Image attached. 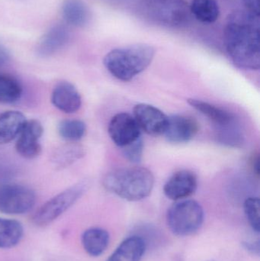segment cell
Wrapping results in <instances>:
<instances>
[{"mask_svg": "<svg viewBox=\"0 0 260 261\" xmlns=\"http://www.w3.org/2000/svg\"><path fill=\"white\" fill-rule=\"evenodd\" d=\"M70 38L67 26L56 24L47 31L40 40L37 54L41 58H48L64 48Z\"/></svg>", "mask_w": 260, "mask_h": 261, "instance_id": "14", "label": "cell"}, {"mask_svg": "<svg viewBox=\"0 0 260 261\" xmlns=\"http://www.w3.org/2000/svg\"><path fill=\"white\" fill-rule=\"evenodd\" d=\"M189 105L210 119L218 127V130L235 125V117L227 110L212 105L209 102L195 99H188Z\"/></svg>", "mask_w": 260, "mask_h": 261, "instance_id": "15", "label": "cell"}, {"mask_svg": "<svg viewBox=\"0 0 260 261\" xmlns=\"http://www.w3.org/2000/svg\"><path fill=\"white\" fill-rule=\"evenodd\" d=\"M103 184L110 193L125 200L137 202L150 196L154 188V176L145 167H127L107 174Z\"/></svg>", "mask_w": 260, "mask_h": 261, "instance_id": "3", "label": "cell"}, {"mask_svg": "<svg viewBox=\"0 0 260 261\" xmlns=\"http://www.w3.org/2000/svg\"><path fill=\"white\" fill-rule=\"evenodd\" d=\"M198 132V124L193 118L175 115L168 117V124L163 135L169 142L183 144L190 141Z\"/></svg>", "mask_w": 260, "mask_h": 261, "instance_id": "12", "label": "cell"}, {"mask_svg": "<svg viewBox=\"0 0 260 261\" xmlns=\"http://www.w3.org/2000/svg\"><path fill=\"white\" fill-rule=\"evenodd\" d=\"M24 234L21 222L0 218V249H9L19 244Z\"/></svg>", "mask_w": 260, "mask_h": 261, "instance_id": "20", "label": "cell"}, {"mask_svg": "<svg viewBox=\"0 0 260 261\" xmlns=\"http://www.w3.org/2000/svg\"><path fill=\"white\" fill-rule=\"evenodd\" d=\"M108 134L113 142L122 148L141 137L134 116L126 113H119L111 118Z\"/></svg>", "mask_w": 260, "mask_h": 261, "instance_id": "9", "label": "cell"}, {"mask_svg": "<svg viewBox=\"0 0 260 261\" xmlns=\"http://www.w3.org/2000/svg\"><path fill=\"white\" fill-rule=\"evenodd\" d=\"M211 261H213V260H211Z\"/></svg>", "mask_w": 260, "mask_h": 261, "instance_id": "30", "label": "cell"}, {"mask_svg": "<svg viewBox=\"0 0 260 261\" xmlns=\"http://www.w3.org/2000/svg\"><path fill=\"white\" fill-rule=\"evenodd\" d=\"M245 10L259 16V0H243Z\"/></svg>", "mask_w": 260, "mask_h": 261, "instance_id": "27", "label": "cell"}, {"mask_svg": "<svg viewBox=\"0 0 260 261\" xmlns=\"http://www.w3.org/2000/svg\"><path fill=\"white\" fill-rule=\"evenodd\" d=\"M10 60V54L6 47L0 44V67L6 65Z\"/></svg>", "mask_w": 260, "mask_h": 261, "instance_id": "28", "label": "cell"}, {"mask_svg": "<svg viewBox=\"0 0 260 261\" xmlns=\"http://www.w3.org/2000/svg\"><path fill=\"white\" fill-rule=\"evenodd\" d=\"M189 11L198 21L212 24L220 17V7L217 0H192Z\"/></svg>", "mask_w": 260, "mask_h": 261, "instance_id": "21", "label": "cell"}, {"mask_svg": "<svg viewBox=\"0 0 260 261\" xmlns=\"http://www.w3.org/2000/svg\"><path fill=\"white\" fill-rule=\"evenodd\" d=\"M83 150L76 144L63 146L55 151L52 158V162L56 167L65 168L83 156Z\"/></svg>", "mask_w": 260, "mask_h": 261, "instance_id": "24", "label": "cell"}, {"mask_svg": "<svg viewBox=\"0 0 260 261\" xmlns=\"http://www.w3.org/2000/svg\"><path fill=\"white\" fill-rule=\"evenodd\" d=\"M61 11L64 21L69 25L82 28L90 21V10L82 0H64Z\"/></svg>", "mask_w": 260, "mask_h": 261, "instance_id": "19", "label": "cell"}, {"mask_svg": "<svg viewBox=\"0 0 260 261\" xmlns=\"http://www.w3.org/2000/svg\"><path fill=\"white\" fill-rule=\"evenodd\" d=\"M138 11L150 22L175 28L187 21L189 8L185 0H140Z\"/></svg>", "mask_w": 260, "mask_h": 261, "instance_id": "4", "label": "cell"}, {"mask_svg": "<svg viewBox=\"0 0 260 261\" xmlns=\"http://www.w3.org/2000/svg\"><path fill=\"white\" fill-rule=\"evenodd\" d=\"M122 151L124 156L131 162L134 164L140 162L143 152V143L141 137L134 142L122 147Z\"/></svg>", "mask_w": 260, "mask_h": 261, "instance_id": "26", "label": "cell"}, {"mask_svg": "<svg viewBox=\"0 0 260 261\" xmlns=\"http://www.w3.org/2000/svg\"><path fill=\"white\" fill-rule=\"evenodd\" d=\"M86 189L85 182H79L53 196L34 215V224L38 227L50 225L71 208L82 197Z\"/></svg>", "mask_w": 260, "mask_h": 261, "instance_id": "6", "label": "cell"}, {"mask_svg": "<svg viewBox=\"0 0 260 261\" xmlns=\"http://www.w3.org/2000/svg\"><path fill=\"white\" fill-rule=\"evenodd\" d=\"M146 250L145 240L139 236L125 239L106 261H140Z\"/></svg>", "mask_w": 260, "mask_h": 261, "instance_id": "16", "label": "cell"}, {"mask_svg": "<svg viewBox=\"0 0 260 261\" xmlns=\"http://www.w3.org/2000/svg\"><path fill=\"white\" fill-rule=\"evenodd\" d=\"M155 49L147 44H135L118 47L104 58V65L119 81H130L145 71L152 63Z\"/></svg>", "mask_w": 260, "mask_h": 261, "instance_id": "2", "label": "cell"}, {"mask_svg": "<svg viewBox=\"0 0 260 261\" xmlns=\"http://www.w3.org/2000/svg\"><path fill=\"white\" fill-rule=\"evenodd\" d=\"M35 192L18 184L0 185V212L8 215H22L28 213L35 206Z\"/></svg>", "mask_w": 260, "mask_h": 261, "instance_id": "7", "label": "cell"}, {"mask_svg": "<svg viewBox=\"0 0 260 261\" xmlns=\"http://www.w3.org/2000/svg\"><path fill=\"white\" fill-rule=\"evenodd\" d=\"M203 206L192 199H183L172 204L167 211L166 222L170 231L176 236H192L201 228L204 222Z\"/></svg>", "mask_w": 260, "mask_h": 261, "instance_id": "5", "label": "cell"}, {"mask_svg": "<svg viewBox=\"0 0 260 261\" xmlns=\"http://www.w3.org/2000/svg\"><path fill=\"white\" fill-rule=\"evenodd\" d=\"M198 179L196 175L189 170L176 172L169 178L164 187L165 196L171 200H183L196 191Z\"/></svg>", "mask_w": 260, "mask_h": 261, "instance_id": "11", "label": "cell"}, {"mask_svg": "<svg viewBox=\"0 0 260 261\" xmlns=\"http://www.w3.org/2000/svg\"><path fill=\"white\" fill-rule=\"evenodd\" d=\"M109 234L102 228H90L85 230L81 238L82 247L85 252L93 257L102 255L109 244Z\"/></svg>", "mask_w": 260, "mask_h": 261, "instance_id": "17", "label": "cell"}, {"mask_svg": "<svg viewBox=\"0 0 260 261\" xmlns=\"http://www.w3.org/2000/svg\"><path fill=\"white\" fill-rule=\"evenodd\" d=\"M44 133L42 124L37 120L26 121L22 130L17 137L15 150L18 154L25 159H34L41 152L40 141Z\"/></svg>", "mask_w": 260, "mask_h": 261, "instance_id": "8", "label": "cell"}, {"mask_svg": "<svg viewBox=\"0 0 260 261\" xmlns=\"http://www.w3.org/2000/svg\"><path fill=\"white\" fill-rule=\"evenodd\" d=\"M244 246H245L246 249L247 251H250L254 254H257L259 255V242H246L244 243Z\"/></svg>", "mask_w": 260, "mask_h": 261, "instance_id": "29", "label": "cell"}, {"mask_svg": "<svg viewBox=\"0 0 260 261\" xmlns=\"http://www.w3.org/2000/svg\"><path fill=\"white\" fill-rule=\"evenodd\" d=\"M133 116L140 129L153 136L163 135L167 127L168 116L150 104L136 105Z\"/></svg>", "mask_w": 260, "mask_h": 261, "instance_id": "10", "label": "cell"}, {"mask_svg": "<svg viewBox=\"0 0 260 261\" xmlns=\"http://www.w3.org/2000/svg\"><path fill=\"white\" fill-rule=\"evenodd\" d=\"M26 119L18 111H7L0 115V144L13 141L22 130Z\"/></svg>", "mask_w": 260, "mask_h": 261, "instance_id": "18", "label": "cell"}, {"mask_svg": "<svg viewBox=\"0 0 260 261\" xmlns=\"http://www.w3.org/2000/svg\"><path fill=\"white\" fill-rule=\"evenodd\" d=\"M22 87L19 81L6 73H0V102L14 103L21 99Z\"/></svg>", "mask_w": 260, "mask_h": 261, "instance_id": "22", "label": "cell"}, {"mask_svg": "<svg viewBox=\"0 0 260 261\" xmlns=\"http://www.w3.org/2000/svg\"><path fill=\"white\" fill-rule=\"evenodd\" d=\"M51 102L60 111L67 114L77 112L82 106V98L77 89L69 82L63 81L52 91Z\"/></svg>", "mask_w": 260, "mask_h": 261, "instance_id": "13", "label": "cell"}, {"mask_svg": "<svg viewBox=\"0 0 260 261\" xmlns=\"http://www.w3.org/2000/svg\"><path fill=\"white\" fill-rule=\"evenodd\" d=\"M259 15L238 10L227 17L224 31L226 50L235 65L244 70L260 67Z\"/></svg>", "mask_w": 260, "mask_h": 261, "instance_id": "1", "label": "cell"}, {"mask_svg": "<svg viewBox=\"0 0 260 261\" xmlns=\"http://www.w3.org/2000/svg\"><path fill=\"white\" fill-rule=\"evenodd\" d=\"M244 213L253 231H260V202L258 197H250L244 203Z\"/></svg>", "mask_w": 260, "mask_h": 261, "instance_id": "25", "label": "cell"}, {"mask_svg": "<svg viewBox=\"0 0 260 261\" xmlns=\"http://www.w3.org/2000/svg\"><path fill=\"white\" fill-rule=\"evenodd\" d=\"M60 136L70 143L79 141L86 133L85 122L79 119H65L61 121L57 126Z\"/></svg>", "mask_w": 260, "mask_h": 261, "instance_id": "23", "label": "cell"}]
</instances>
